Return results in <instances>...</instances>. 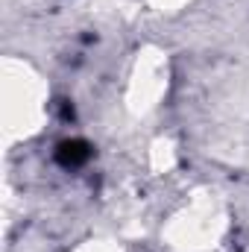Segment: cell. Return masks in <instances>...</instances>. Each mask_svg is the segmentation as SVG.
<instances>
[{
	"instance_id": "1",
	"label": "cell",
	"mask_w": 249,
	"mask_h": 252,
	"mask_svg": "<svg viewBox=\"0 0 249 252\" xmlns=\"http://www.w3.org/2000/svg\"><path fill=\"white\" fill-rule=\"evenodd\" d=\"M88 158V147L82 144V141H67V144H62L59 147V161L62 164H82Z\"/></svg>"
}]
</instances>
